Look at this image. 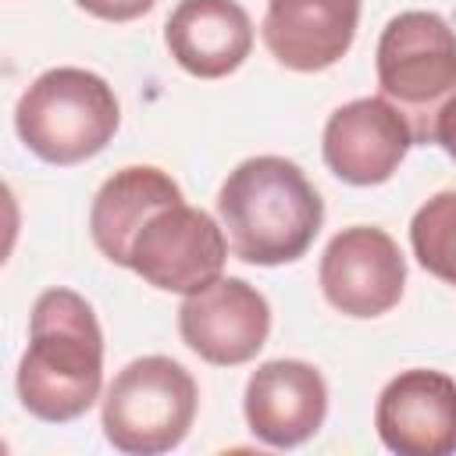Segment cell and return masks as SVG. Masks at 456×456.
I'll return each mask as SVG.
<instances>
[{
  "label": "cell",
  "instance_id": "cell-3",
  "mask_svg": "<svg viewBox=\"0 0 456 456\" xmlns=\"http://www.w3.org/2000/svg\"><path fill=\"white\" fill-rule=\"evenodd\" d=\"M121 107L107 78L86 68L43 71L14 107L21 142L46 164L71 167L96 157L118 132Z\"/></svg>",
  "mask_w": 456,
  "mask_h": 456
},
{
  "label": "cell",
  "instance_id": "cell-13",
  "mask_svg": "<svg viewBox=\"0 0 456 456\" xmlns=\"http://www.w3.org/2000/svg\"><path fill=\"white\" fill-rule=\"evenodd\" d=\"M164 43L178 68L196 78L232 75L253 50V21L239 0H178Z\"/></svg>",
  "mask_w": 456,
  "mask_h": 456
},
{
  "label": "cell",
  "instance_id": "cell-11",
  "mask_svg": "<svg viewBox=\"0 0 456 456\" xmlns=\"http://www.w3.org/2000/svg\"><path fill=\"white\" fill-rule=\"evenodd\" d=\"M246 424L271 449H296L328 417V385L306 360H267L246 381Z\"/></svg>",
  "mask_w": 456,
  "mask_h": 456
},
{
  "label": "cell",
  "instance_id": "cell-1",
  "mask_svg": "<svg viewBox=\"0 0 456 456\" xmlns=\"http://www.w3.org/2000/svg\"><path fill=\"white\" fill-rule=\"evenodd\" d=\"M103 385V331L93 306L71 289H46L28 321V346L18 363L21 406L46 420L82 417Z\"/></svg>",
  "mask_w": 456,
  "mask_h": 456
},
{
  "label": "cell",
  "instance_id": "cell-14",
  "mask_svg": "<svg viewBox=\"0 0 456 456\" xmlns=\"http://www.w3.org/2000/svg\"><path fill=\"white\" fill-rule=\"evenodd\" d=\"M182 189L178 182L150 164H132L114 171L100 192L93 196V210H89V235L96 242V249L110 260L121 264L128 260V246L139 235V228L167 203H178Z\"/></svg>",
  "mask_w": 456,
  "mask_h": 456
},
{
  "label": "cell",
  "instance_id": "cell-16",
  "mask_svg": "<svg viewBox=\"0 0 456 456\" xmlns=\"http://www.w3.org/2000/svg\"><path fill=\"white\" fill-rule=\"evenodd\" d=\"M86 14L103 18V21H132L142 18L157 0H75Z\"/></svg>",
  "mask_w": 456,
  "mask_h": 456
},
{
  "label": "cell",
  "instance_id": "cell-12",
  "mask_svg": "<svg viewBox=\"0 0 456 456\" xmlns=\"http://www.w3.org/2000/svg\"><path fill=\"white\" fill-rule=\"evenodd\" d=\"M360 25V0H267L264 46L289 71H324L338 64Z\"/></svg>",
  "mask_w": 456,
  "mask_h": 456
},
{
  "label": "cell",
  "instance_id": "cell-4",
  "mask_svg": "<svg viewBox=\"0 0 456 456\" xmlns=\"http://www.w3.org/2000/svg\"><path fill=\"white\" fill-rule=\"evenodd\" d=\"M378 86L410 121L413 142H435V121L456 96V28L435 11L395 14L378 39Z\"/></svg>",
  "mask_w": 456,
  "mask_h": 456
},
{
  "label": "cell",
  "instance_id": "cell-8",
  "mask_svg": "<svg viewBox=\"0 0 456 456\" xmlns=\"http://www.w3.org/2000/svg\"><path fill=\"white\" fill-rule=\"evenodd\" d=\"M182 342L207 363L239 367L253 360L271 331V306L242 278H217L200 292H189L178 306Z\"/></svg>",
  "mask_w": 456,
  "mask_h": 456
},
{
  "label": "cell",
  "instance_id": "cell-5",
  "mask_svg": "<svg viewBox=\"0 0 456 456\" xmlns=\"http://www.w3.org/2000/svg\"><path fill=\"white\" fill-rule=\"evenodd\" d=\"M200 406L192 374L171 356H139L114 374L103 395V435L118 452L157 456L189 435Z\"/></svg>",
  "mask_w": 456,
  "mask_h": 456
},
{
  "label": "cell",
  "instance_id": "cell-2",
  "mask_svg": "<svg viewBox=\"0 0 456 456\" xmlns=\"http://www.w3.org/2000/svg\"><path fill=\"white\" fill-rule=\"evenodd\" d=\"M217 217L239 260L278 267L314 246L324 203L299 164L264 153L228 171L217 192Z\"/></svg>",
  "mask_w": 456,
  "mask_h": 456
},
{
  "label": "cell",
  "instance_id": "cell-9",
  "mask_svg": "<svg viewBox=\"0 0 456 456\" xmlns=\"http://www.w3.org/2000/svg\"><path fill=\"white\" fill-rule=\"evenodd\" d=\"M413 146L410 121L385 96H360L342 103L324 125V164L349 185L388 182Z\"/></svg>",
  "mask_w": 456,
  "mask_h": 456
},
{
  "label": "cell",
  "instance_id": "cell-10",
  "mask_svg": "<svg viewBox=\"0 0 456 456\" xmlns=\"http://www.w3.org/2000/svg\"><path fill=\"white\" fill-rule=\"evenodd\" d=\"M374 428L399 456L456 452V381L428 367L395 374L378 395Z\"/></svg>",
  "mask_w": 456,
  "mask_h": 456
},
{
  "label": "cell",
  "instance_id": "cell-15",
  "mask_svg": "<svg viewBox=\"0 0 456 456\" xmlns=\"http://www.w3.org/2000/svg\"><path fill=\"white\" fill-rule=\"evenodd\" d=\"M413 256L428 274L456 285V189L435 192L410 221Z\"/></svg>",
  "mask_w": 456,
  "mask_h": 456
},
{
  "label": "cell",
  "instance_id": "cell-6",
  "mask_svg": "<svg viewBox=\"0 0 456 456\" xmlns=\"http://www.w3.org/2000/svg\"><path fill=\"white\" fill-rule=\"evenodd\" d=\"M228 256L224 228L185 200L160 207L132 239L125 267L164 292H200L217 281Z\"/></svg>",
  "mask_w": 456,
  "mask_h": 456
},
{
  "label": "cell",
  "instance_id": "cell-7",
  "mask_svg": "<svg viewBox=\"0 0 456 456\" xmlns=\"http://www.w3.org/2000/svg\"><path fill=\"white\" fill-rule=\"evenodd\" d=\"M321 292L346 317H381L406 289V256L374 224L342 228L321 256Z\"/></svg>",
  "mask_w": 456,
  "mask_h": 456
}]
</instances>
